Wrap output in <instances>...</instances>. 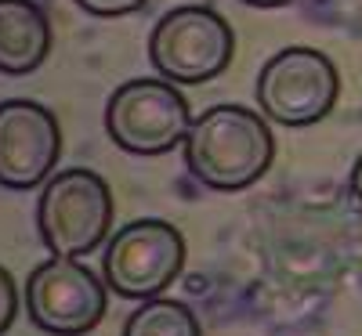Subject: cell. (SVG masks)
<instances>
[{
    "label": "cell",
    "mask_w": 362,
    "mask_h": 336,
    "mask_svg": "<svg viewBox=\"0 0 362 336\" xmlns=\"http://www.w3.org/2000/svg\"><path fill=\"white\" fill-rule=\"evenodd\" d=\"M15 315H18V286L11 279V271L0 268V336L11 329Z\"/></svg>",
    "instance_id": "7c38bea8"
},
{
    "label": "cell",
    "mask_w": 362,
    "mask_h": 336,
    "mask_svg": "<svg viewBox=\"0 0 362 336\" xmlns=\"http://www.w3.org/2000/svg\"><path fill=\"white\" fill-rule=\"evenodd\" d=\"M119 336H203V325L189 304L170 296H153V300H141L127 315Z\"/></svg>",
    "instance_id": "30bf717a"
},
{
    "label": "cell",
    "mask_w": 362,
    "mask_h": 336,
    "mask_svg": "<svg viewBox=\"0 0 362 336\" xmlns=\"http://www.w3.org/2000/svg\"><path fill=\"white\" fill-rule=\"evenodd\" d=\"M185 268V235L170 221L141 217L116 228L102 253V279L124 300H153L174 286Z\"/></svg>",
    "instance_id": "5b68a950"
},
{
    "label": "cell",
    "mask_w": 362,
    "mask_h": 336,
    "mask_svg": "<svg viewBox=\"0 0 362 336\" xmlns=\"http://www.w3.org/2000/svg\"><path fill=\"white\" fill-rule=\"evenodd\" d=\"M51 18L37 0H0V73L29 76L51 54Z\"/></svg>",
    "instance_id": "9c48e42d"
},
{
    "label": "cell",
    "mask_w": 362,
    "mask_h": 336,
    "mask_svg": "<svg viewBox=\"0 0 362 336\" xmlns=\"http://www.w3.org/2000/svg\"><path fill=\"white\" fill-rule=\"evenodd\" d=\"M25 315L47 336H87L109 311V286L80 257H47L25 279Z\"/></svg>",
    "instance_id": "52a82bcc"
},
{
    "label": "cell",
    "mask_w": 362,
    "mask_h": 336,
    "mask_svg": "<svg viewBox=\"0 0 362 336\" xmlns=\"http://www.w3.org/2000/svg\"><path fill=\"white\" fill-rule=\"evenodd\" d=\"M247 8H261V11H272V8H290L297 0H243Z\"/></svg>",
    "instance_id": "5bb4252c"
},
{
    "label": "cell",
    "mask_w": 362,
    "mask_h": 336,
    "mask_svg": "<svg viewBox=\"0 0 362 336\" xmlns=\"http://www.w3.org/2000/svg\"><path fill=\"white\" fill-rule=\"evenodd\" d=\"M73 4L95 18H124V15L141 11L148 0H73Z\"/></svg>",
    "instance_id": "8fae6325"
},
{
    "label": "cell",
    "mask_w": 362,
    "mask_h": 336,
    "mask_svg": "<svg viewBox=\"0 0 362 336\" xmlns=\"http://www.w3.org/2000/svg\"><path fill=\"white\" fill-rule=\"evenodd\" d=\"M189 174L210 192H243L261 181L276 156L268 116L247 105L203 109L181 141Z\"/></svg>",
    "instance_id": "6da1fadb"
},
{
    "label": "cell",
    "mask_w": 362,
    "mask_h": 336,
    "mask_svg": "<svg viewBox=\"0 0 362 336\" xmlns=\"http://www.w3.org/2000/svg\"><path fill=\"white\" fill-rule=\"evenodd\" d=\"M58 160H62V127L54 112L29 98L0 102V188H40L54 174Z\"/></svg>",
    "instance_id": "ba28073f"
},
{
    "label": "cell",
    "mask_w": 362,
    "mask_h": 336,
    "mask_svg": "<svg viewBox=\"0 0 362 336\" xmlns=\"http://www.w3.org/2000/svg\"><path fill=\"white\" fill-rule=\"evenodd\" d=\"M348 185H351V196H355V203L362 206V156H358V160H355V167H351Z\"/></svg>",
    "instance_id": "4fadbf2b"
},
{
    "label": "cell",
    "mask_w": 362,
    "mask_h": 336,
    "mask_svg": "<svg viewBox=\"0 0 362 336\" xmlns=\"http://www.w3.org/2000/svg\"><path fill=\"white\" fill-rule=\"evenodd\" d=\"M192 109L170 80H127L105 105V131L116 148L131 156H167L185 141L192 127Z\"/></svg>",
    "instance_id": "8992f818"
},
{
    "label": "cell",
    "mask_w": 362,
    "mask_h": 336,
    "mask_svg": "<svg viewBox=\"0 0 362 336\" xmlns=\"http://www.w3.org/2000/svg\"><path fill=\"white\" fill-rule=\"evenodd\" d=\"M257 109L279 127H312L334 112L341 73L334 58L315 47H283L257 73Z\"/></svg>",
    "instance_id": "277c9868"
},
{
    "label": "cell",
    "mask_w": 362,
    "mask_h": 336,
    "mask_svg": "<svg viewBox=\"0 0 362 336\" xmlns=\"http://www.w3.org/2000/svg\"><path fill=\"white\" fill-rule=\"evenodd\" d=\"M116 203L109 181L87 167L47 177L37 199V232L51 257H87L112 235Z\"/></svg>",
    "instance_id": "7a4b0ae2"
},
{
    "label": "cell",
    "mask_w": 362,
    "mask_h": 336,
    "mask_svg": "<svg viewBox=\"0 0 362 336\" xmlns=\"http://www.w3.org/2000/svg\"><path fill=\"white\" fill-rule=\"evenodd\" d=\"M232 54H235L232 22L203 4L167 11L148 33V62L163 80L177 87L218 80L232 66Z\"/></svg>",
    "instance_id": "3957f363"
}]
</instances>
